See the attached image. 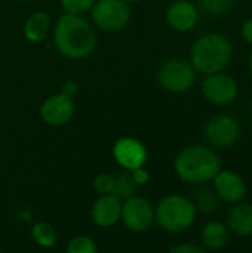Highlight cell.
I'll return each instance as SVG.
<instances>
[{
  "label": "cell",
  "mask_w": 252,
  "mask_h": 253,
  "mask_svg": "<svg viewBox=\"0 0 252 253\" xmlns=\"http://www.w3.org/2000/svg\"><path fill=\"white\" fill-rule=\"evenodd\" d=\"M94 190L101 194H113L114 190V176L108 173H100L94 179Z\"/></svg>",
  "instance_id": "cb8c5ba5"
},
{
  "label": "cell",
  "mask_w": 252,
  "mask_h": 253,
  "mask_svg": "<svg viewBox=\"0 0 252 253\" xmlns=\"http://www.w3.org/2000/svg\"><path fill=\"white\" fill-rule=\"evenodd\" d=\"M50 30V18L46 12L37 10L31 13L24 24V36L31 43H42L46 40Z\"/></svg>",
  "instance_id": "e0dca14e"
},
{
  "label": "cell",
  "mask_w": 252,
  "mask_h": 253,
  "mask_svg": "<svg viewBox=\"0 0 252 253\" xmlns=\"http://www.w3.org/2000/svg\"><path fill=\"white\" fill-rule=\"evenodd\" d=\"M74 101L71 96L59 92L49 98H46L40 107V117L42 120L53 127L67 125L74 116Z\"/></svg>",
  "instance_id": "30bf717a"
},
{
  "label": "cell",
  "mask_w": 252,
  "mask_h": 253,
  "mask_svg": "<svg viewBox=\"0 0 252 253\" xmlns=\"http://www.w3.org/2000/svg\"><path fill=\"white\" fill-rule=\"evenodd\" d=\"M147 148L144 144L135 138H120L113 145V157L119 166L126 170H134L141 168L147 162Z\"/></svg>",
  "instance_id": "8fae6325"
},
{
  "label": "cell",
  "mask_w": 252,
  "mask_h": 253,
  "mask_svg": "<svg viewBox=\"0 0 252 253\" xmlns=\"http://www.w3.org/2000/svg\"><path fill=\"white\" fill-rule=\"evenodd\" d=\"M95 1L97 0H61V6L67 13L83 15L92 9Z\"/></svg>",
  "instance_id": "603a6c76"
},
{
  "label": "cell",
  "mask_w": 252,
  "mask_h": 253,
  "mask_svg": "<svg viewBox=\"0 0 252 253\" xmlns=\"http://www.w3.org/2000/svg\"><path fill=\"white\" fill-rule=\"evenodd\" d=\"M131 175H132V178H134V181L137 182L138 187L140 185H146L150 181V173H149V170H146L144 166L131 170Z\"/></svg>",
  "instance_id": "484cf974"
},
{
  "label": "cell",
  "mask_w": 252,
  "mask_h": 253,
  "mask_svg": "<svg viewBox=\"0 0 252 253\" xmlns=\"http://www.w3.org/2000/svg\"><path fill=\"white\" fill-rule=\"evenodd\" d=\"M205 138L211 147L227 150L241 138V126L229 114H215L205 123Z\"/></svg>",
  "instance_id": "ba28073f"
},
{
  "label": "cell",
  "mask_w": 252,
  "mask_h": 253,
  "mask_svg": "<svg viewBox=\"0 0 252 253\" xmlns=\"http://www.w3.org/2000/svg\"><path fill=\"white\" fill-rule=\"evenodd\" d=\"M31 237L36 242V245L45 249L53 248L58 242L56 230L48 222H36L31 227Z\"/></svg>",
  "instance_id": "ac0fdd59"
},
{
  "label": "cell",
  "mask_w": 252,
  "mask_h": 253,
  "mask_svg": "<svg viewBox=\"0 0 252 253\" xmlns=\"http://www.w3.org/2000/svg\"><path fill=\"white\" fill-rule=\"evenodd\" d=\"M223 169L221 159L208 145L193 144L183 148L174 160L177 176L189 184H205Z\"/></svg>",
  "instance_id": "7a4b0ae2"
},
{
  "label": "cell",
  "mask_w": 252,
  "mask_h": 253,
  "mask_svg": "<svg viewBox=\"0 0 252 253\" xmlns=\"http://www.w3.org/2000/svg\"><path fill=\"white\" fill-rule=\"evenodd\" d=\"M61 92H62V93H65L67 96H71V98H74V96H76V93L79 92V84H77L74 80H67V82L62 84V89H61Z\"/></svg>",
  "instance_id": "4316f807"
},
{
  "label": "cell",
  "mask_w": 252,
  "mask_h": 253,
  "mask_svg": "<svg viewBox=\"0 0 252 253\" xmlns=\"http://www.w3.org/2000/svg\"><path fill=\"white\" fill-rule=\"evenodd\" d=\"M160 86L171 93H184L196 82V70L183 58H171L162 64L157 73Z\"/></svg>",
  "instance_id": "8992f818"
},
{
  "label": "cell",
  "mask_w": 252,
  "mask_h": 253,
  "mask_svg": "<svg viewBox=\"0 0 252 253\" xmlns=\"http://www.w3.org/2000/svg\"><path fill=\"white\" fill-rule=\"evenodd\" d=\"M241 34H242V37H244V40H245L247 43L252 44V18L247 19V21L244 22L242 30H241Z\"/></svg>",
  "instance_id": "83f0119b"
},
{
  "label": "cell",
  "mask_w": 252,
  "mask_h": 253,
  "mask_svg": "<svg viewBox=\"0 0 252 253\" xmlns=\"http://www.w3.org/2000/svg\"><path fill=\"white\" fill-rule=\"evenodd\" d=\"M195 208H196V211H199L202 213H212L218 208V196L215 194L214 190L202 188L196 193Z\"/></svg>",
  "instance_id": "ffe728a7"
},
{
  "label": "cell",
  "mask_w": 252,
  "mask_h": 253,
  "mask_svg": "<svg viewBox=\"0 0 252 253\" xmlns=\"http://www.w3.org/2000/svg\"><path fill=\"white\" fill-rule=\"evenodd\" d=\"M19 1H28V0H19Z\"/></svg>",
  "instance_id": "4dcf8cb0"
},
{
  "label": "cell",
  "mask_w": 252,
  "mask_h": 253,
  "mask_svg": "<svg viewBox=\"0 0 252 253\" xmlns=\"http://www.w3.org/2000/svg\"><path fill=\"white\" fill-rule=\"evenodd\" d=\"M235 4V0H201L202 9L212 15V16H220L227 13Z\"/></svg>",
  "instance_id": "7402d4cb"
},
{
  "label": "cell",
  "mask_w": 252,
  "mask_h": 253,
  "mask_svg": "<svg viewBox=\"0 0 252 253\" xmlns=\"http://www.w3.org/2000/svg\"><path fill=\"white\" fill-rule=\"evenodd\" d=\"M125 1H128V3L131 4V3H137V1H140V0H125Z\"/></svg>",
  "instance_id": "f546056e"
},
{
  "label": "cell",
  "mask_w": 252,
  "mask_h": 253,
  "mask_svg": "<svg viewBox=\"0 0 252 253\" xmlns=\"http://www.w3.org/2000/svg\"><path fill=\"white\" fill-rule=\"evenodd\" d=\"M233 58V46L230 40L218 33L201 36L192 46L190 62L201 74H212L223 71Z\"/></svg>",
  "instance_id": "3957f363"
},
{
  "label": "cell",
  "mask_w": 252,
  "mask_h": 253,
  "mask_svg": "<svg viewBox=\"0 0 252 253\" xmlns=\"http://www.w3.org/2000/svg\"><path fill=\"white\" fill-rule=\"evenodd\" d=\"M230 239V230L220 221L206 222L199 234L201 246L205 251H220L223 249Z\"/></svg>",
  "instance_id": "2e32d148"
},
{
  "label": "cell",
  "mask_w": 252,
  "mask_h": 253,
  "mask_svg": "<svg viewBox=\"0 0 252 253\" xmlns=\"http://www.w3.org/2000/svg\"><path fill=\"white\" fill-rule=\"evenodd\" d=\"M120 219L128 230L144 233L154 224V208L147 199L132 196L122 203Z\"/></svg>",
  "instance_id": "9c48e42d"
},
{
  "label": "cell",
  "mask_w": 252,
  "mask_h": 253,
  "mask_svg": "<svg viewBox=\"0 0 252 253\" xmlns=\"http://www.w3.org/2000/svg\"><path fill=\"white\" fill-rule=\"evenodd\" d=\"M137 182L134 181L131 173H122L119 176H114V190L113 194L117 196L120 200H126L137 193Z\"/></svg>",
  "instance_id": "d6986e66"
},
{
  "label": "cell",
  "mask_w": 252,
  "mask_h": 253,
  "mask_svg": "<svg viewBox=\"0 0 252 253\" xmlns=\"http://www.w3.org/2000/svg\"><path fill=\"white\" fill-rule=\"evenodd\" d=\"M171 252L172 253H205L206 251H205L201 245H196V243H181V245H177V246L171 248Z\"/></svg>",
  "instance_id": "d4e9b609"
},
{
  "label": "cell",
  "mask_w": 252,
  "mask_h": 253,
  "mask_svg": "<svg viewBox=\"0 0 252 253\" xmlns=\"http://www.w3.org/2000/svg\"><path fill=\"white\" fill-rule=\"evenodd\" d=\"M92 22L102 31L116 33L131 21V6L125 0H97L91 9Z\"/></svg>",
  "instance_id": "5b68a950"
},
{
  "label": "cell",
  "mask_w": 252,
  "mask_h": 253,
  "mask_svg": "<svg viewBox=\"0 0 252 253\" xmlns=\"http://www.w3.org/2000/svg\"><path fill=\"white\" fill-rule=\"evenodd\" d=\"M214 191L220 200L226 203H238L247 196V182L245 179L235 170L221 169L214 176Z\"/></svg>",
  "instance_id": "7c38bea8"
},
{
  "label": "cell",
  "mask_w": 252,
  "mask_h": 253,
  "mask_svg": "<svg viewBox=\"0 0 252 253\" xmlns=\"http://www.w3.org/2000/svg\"><path fill=\"white\" fill-rule=\"evenodd\" d=\"M250 73H251V76H252V52H251V56H250Z\"/></svg>",
  "instance_id": "f1b7e54d"
},
{
  "label": "cell",
  "mask_w": 252,
  "mask_h": 253,
  "mask_svg": "<svg viewBox=\"0 0 252 253\" xmlns=\"http://www.w3.org/2000/svg\"><path fill=\"white\" fill-rule=\"evenodd\" d=\"M202 93L208 102L217 107H226L236 101L239 95V84L235 77L218 71L206 74L202 82Z\"/></svg>",
  "instance_id": "52a82bcc"
},
{
  "label": "cell",
  "mask_w": 252,
  "mask_h": 253,
  "mask_svg": "<svg viewBox=\"0 0 252 253\" xmlns=\"http://www.w3.org/2000/svg\"><path fill=\"white\" fill-rule=\"evenodd\" d=\"M97 249V243L89 236H76L67 245L68 253H95Z\"/></svg>",
  "instance_id": "44dd1931"
},
{
  "label": "cell",
  "mask_w": 252,
  "mask_h": 253,
  "mask_svg": "<svg viewBox=\"0 0 252 253\" xmlns=\"http://www.w3.org/2000/svg\"><path fill=\"white\" fill-rule=\"evenodd\" d=\"M168 25L178 33L192 31L199 22V12L196 4L189 0H175L166 9Z\"/></svg>",
  "instance_id": "4fadbf2b"
},
{
  "label": "cell",
  "mask_w": 252,
  "mask_h": 253,
  "mask_svg": "<svg viewBox=\"0 0 252 253\" xmlns=\"http://www.w3.org/2000/svg\"><path fill=\"white\" fill-rule=\"evenodd\" d=\"M53 43L58 52L68 59H85L97 47L94 27L82 15L64 12L53 27Z\"/></svg>",
  "instance_id": "6da1fadb"
},
{
  "label": "cell",
  "mask_w": 252,
  "mask_h": 253,
  "mask_svg": "<svg viewBox=\"0 0 252 253\" xmlns=\"http://www.w3.org/2000/svg\"><path fill=\"white\" fill-rule=\"evenodd\" d=\"M196 212L192 200L180 194H169L157 203L154 209V221L163 231L178 234L193 225Z\"/></svg>",
  "instance_id": "277c9868"
},
{
  "label": "cell",
  "mask_w": 252,
  "mask_h": 253,
  "mask_svg": "<svg viewBox=\"0 0 252 253\" xmlns=\"http://www.w3.org/2000/svg\"><path fill=\"white\" fill-rule=\"evenodd\" d=\"M227 228L230 233L239 237L252 236V203L238 202L229 209L227 213Z\"/></svg>",
  "instance_id": "9a60e30c"
},
{
  "label": "cell",
  "mask_w": 252,
  "mask_h": 253,
  "mask_svg": "<svg viewBox=\"0 0 252 253\" xmlns=\"http://www.w3.org/2000/svg\"><path fill=\"white\" fill-rule=\"evenodd\" d=\"M122 200L114 194H101L92 205L91 218L94 224L102 228H110L120 221Z\"/></svg>",
  "instance_id": "5bb4252c"
}]
</instances>
